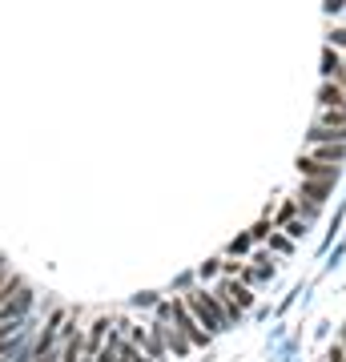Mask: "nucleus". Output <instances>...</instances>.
<instances>
[{"instance_id": "5", "label": "nucleus", "mask_w": 346, "mask_h": 362, "mask_svg": "<svg viewBox=\"0 0 346 362\" xmlns=\"http://www.w3.org/2000/svg\"><path fill=\"white\" fill-rule=\"evenodd\" d=\"M310 161H322V165H342L346 161V145H310Z\"/></svg>"}, {"instance_id": "22", "label": "nucleus", "mask_w": 346, "mask_h": 362, "mask_svg": "<svg viewBox=\"0 0 346 362\" xmlns=\"http://www.w3.org/2000/svg\"><path fill=\"white\" fill-rule=\"evenodd\" d=\"M37 362H61V350H49V354H37Z\"/></svg>"}, {"instance_id": "24", "label": "nucleus", "mask_w": 346, "mask_h": 362, "mask_svg": "<svg viewBox=\"0 0 346 362\" xmlns=\"http://www.w3.org/2000/svg\"><path fill=\"white\" fill-rule=\"evenodd\" d=\"M334 346H338V350H342V354H346V330H342V334H338V342H334Z\"/></svg>"}, {"instance_id": "19", "label": "nucleus", "mask_w": 346, "mask_h": 362, "mask_svg": "<svg viewBox=\"0 0 346 362\" xmlns=\"http://www.w3.org/2000/svg\"><path fill=\"white\" fill-rule=\"evenodd\" d=\"M270 233H274V226H270V221H258L254 230H250V238H254V242H270Z\"/></svg>"}, {"instance_id": "1", "label": "nucleus", "mask_w": 346, "mask_h": 362, "mask_svg": "<svg viewBox=\"0 0 346 362\" xmlns=\"http://www.w3.org/2000/svg\"><path fill=\"white\" fill-rule=\"evenodd\" d=\"M185 310L193 314V322L202 326L205 334L214 338V334H221V330H230V322H226V314H221V306H218V298H214V290L209 286H193V290H185Z\"/></svg>"}, {"instance_id": "6", "label": "nucleus", "mask_w": 346, "mask_h": 362, "mask_svg": "<svg viewBox=\"0 0 346 362\" xmlns=\"http://www.w3.org/2000/svg\"><path fill=\"white\" fill-rule=\"evenodd\" d=\"M330 189H334V181H306V177H302V185H298V202L306 197L310 206H322Z\"/></svg>"}, {"instance_id": "16", "label": "nucleus", "mask_w": 346, "mask_h": 362, "mask_svg": "<svg viewBox=\"0 0 346 362\" xmlns=\"http://www.w3.org/2000/svg\"><path fill=\"white\" fill-rule=\"evenodd\" d=\"M290 250H294V242L286 233H270V254H290Z\"/></svg>"}, {"instance_id": "23", "label": "nucleus", "mask_w": 346, "mask_h": 362, "mask_svg": "<svg viewBox=\"0 0 346 362\" xmlns=\"http://www.w3.org/2000/svg\"><path fill=\"white\" fill-rule=\"evenodd\" d=\"M326 362H346V354L338 346H330V354H326Z\"/></svg>"}, {"instance_id": "2", "label": "nucleus", "mask_w": 346, "mask_h": 362, "mask_svg": "<svg viewBox=\"0 0 346 362\" xmlns=\"http://www.w3.org/2000/svg\"><path fill=\"white\" fill-rule=\"evenodd\" d=\"M154 322L173 326V330L190 342V346H209V334L193 322V314L185 310V302H181V298H166V302H157V318H154Z\"/></svg>"}, {"instance_id": "7", "label": "nucleus", "mask_w": 346, "mask_h": 362, "mask_svg": "<svg viewBox=\"0 0 346 362\" xmlns=\"http://www.w3.org/2000/svg\"><path fill=\"white\" fill-rule=\"evenodd\" d=\"M306 141L310 145H346V129H318V125H310Z\"/></svg>"}, {"instance_id": "21", "label": "nucleus", "mask_w": 346, "mask_h": 362, "mask_svg": "<svg viewBox=\"0 0 346 362\" xmlns=\"http://www.w3.org/2000/svg\"><path fill=\"white\" fill-rule=\"evenodd\" d=\"M133 302H137V306H157V294H137Z\"/></svg>"}, {"instance_id": "18", "label": "nucleus", "mask_w": 346, "mask_h": 362, "mask_svg": "<svg viewBox=\"0 0 346 362\" xmlns=\"http://www.w3.org/2000/svg\"><path fill=\"white\" fill-rule=\"evenodd\" d=\"M334 52H342L346 57V25H338V28H330V40H326Z\"/></svg>"}, {"instance_id": "20", "label": "nucleus", "mask_w": 346, "mask_h": 362, "mask_svg": "<svg viewBox=\"0 0 346 362\" xmlns=\"http://www.w3.org/2000/svg\"><path fill=\"white\" fill-rule=\"evenodd\" d=\"M8 362H37V354H33V346H25V350H21V354H13V358H8Z\"/></svg>"}, {"instance_id": "13", "label": "nucleus", "mask_w": 346, "mask_h": 362, "mask_svg": "<svg viewBox=\"0 0 346 362\" xmlns=\"http://www.w3.org/2000/svg\"><path fill=\"white\" fill-rule=\"evenodd\" d=\"M250 250H254V238H250V233H238V238H233L230 246H226V258H233V262H242L246 254H250Z\"/></svg>"}, {"instance_id": "14", "label": "nucleus", "mask_w": 346, "mask_h": 362, "mask_svg": "<svg viewBox=\"0 0 346 362\" xmlns=\"http://www.w3.org/2000/svg\"><path fill=\"white\" fill-rule=\"evenodd\" d=\"M28 330H33V326H28ZM28 330L21 338H13V342H0V362H8L13 354H21L25 346H33V342H28Z\"/></svg>"}, {"instance_id": "3", "label": "nucleus", "mask_w": 346, "mask_h": 362, "mask_svg": "<svg viewBox=\"0 0 346 362\" xmlns=\"http://www.w3.org/2000/svg\"><path fill=\"white\" fill-rule=\"evenodd\" d=\"M149 330H154V334L157 338H161V342H166V350H169V354H173V358H185V354H190V342H185V338H181L178 334V330H173V326H166V322H154V326H149Z\"/></svg>"}, {"instance_id": "17", "label": "nucleus", "mask_w": 346, "mask_h": 362, "mask_svg": "<svg viewBox=\"0 0 346 362\" xmlns=\"http://www.w3.org/2000/svg\"><path fill=\"white\" fill-rule=\"evenodd\" d=\"M306 230H310V221L306 218H294V221H290V226H286V238H290V242H298V238H306Z\"/></svg>"}, {"instance_id": "10", "label": "nucleus", "mask_w": 346, "mask_h": 362, "mask_svg": "<svg viewBox=\"0 0 346 362\" xmlns=\"http://www.w3.org/2000/svg\"><path fill=\"white\" fill-rule=\"evenodd\" d=\"M314 125L318 129H346V109H318Z\"/></svg>"}, {"instance_id": "12", "label": "nucleus", "mask_w": 346, "mask_h": 362, "mask_svg": "<svg viewBox=\"0 0 346 362\" xmlns=\"http://www.w3.org/2000/svg\"><path fill=\"white\" fill-rule=\"evenodd\" d=\"M338 73H342V52H334L330 45H326V52H322V77L334 81Z\"/></svg>"}, {"instance_id": "15", "label": "nucleus", "mask_w": 346, "mask_h": 362, "mask_svg": "<svg viewBox=\"0 0 346 362\" xmlns=\"http://www.w3.org/2000/svg\"><path fill=\"white\" fill-rule=\"evenodd\" d=\"M197 278H202V282H218V278H221V258L202 262V270H197Z\"/></svg>"}, {"instance_id": "11", "label": "nucleus", "mask_w": 346, "mask_h": 362, "mask_svg": "<svg viewBox=\"0 0 346 362\" xmlns=\"http://www.w3.org/2000/svg\"><path fill=\"white\" fill-rule=\"evenodd\" d=\"M21 290H25V282H21L16 274H4V278H0V306H8Z\"/></svg>"}, {"instance_id": "4", "label": "nucleus", "mask_w": 346, "mask_h": 362, "mask_svg": "<svg viewBox=\"0 0 346 362\" xmlns=\"http://www.w3.org/2000/svg\"><path fill=\"white\" fill-rule=\"evenodd\" d=\"M298 173L306 181H338L342 169L338 165H322V161H310V157H298Z\"/></svg>"}, {"instance_id": "9", "label": "nucleus", "mask_w": 346, "mask_h": 362, "mask_svg": "<svg viewBox=\"0 0 346 362\" xmlns=\"http://www.w3.org/2000/svg\"><path fill=\"white\" fill-rule=\"evenodd\" d=\"M270 278H274V270H262V266H246L242 262V274H238V282L250 290V286H266Z\"/></svg>"}, {"instance_id": "8", "label": "nucleus", "mask_w": 346, "mask_h": 362, "mask_svg": "<svg viewBox=\"0 0 346 362\" xmlns=\"http://www.w3.org/2000/svg\"><path fill=\"white\" fill-rule=\"evenodd\" d=\"M61 362H85V334H73L61 342Z\"/></svg>"}]
</instances>
